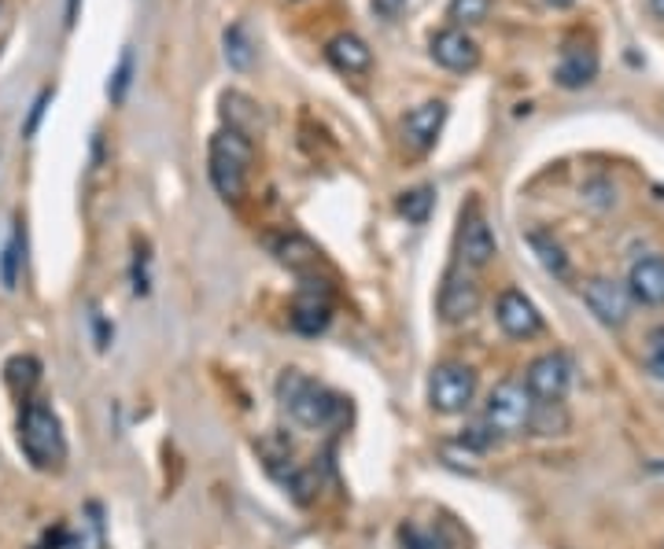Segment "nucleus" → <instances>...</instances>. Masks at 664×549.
Masks as SVG:
<instances>
[{
  "label": "nucleus",
  "mask_w": 664,
  "mask_h": 549,
  "mask_svg": "<svg viewBox=\"0 0 664 549\" xmlns=\"http://www.w3.org/2000/svg\"><path fill=\"white\" fill-rule=\"evenodd\" d=\"M278 403L295 425L311 431H325L343 417V398L300 369H284L278 376Z\"/></svg>",
  "instance_id": "1"
},
{
  "label": "nucleus",
  "mask_w": 664,
  "mask_h": 549,
  "mask_svg": "<svg viewBox=\"0 0 664 549\" xmlns=\"http://www.w3.org/2000/svg\"><path fill=\"white\" fill-rule=\"evenodd\" d=\"M255 163V144L244 130H219L211 136V155H208V174L211 185L219 189V196L229 203H240L248 192V166Z\"/></svg>",
  "instance_id": "2"
},
{
  "label": "nucleus",
  "mask_w": 664,
  "mask_h": 549,
  "mask_svg": "<svg viewBox=\"0 0 664 549\" xmlns=\"http://www.w3.org/2000/svg\"><path fill=\"white\" fill-rule=\"evenodd\" d=\"M19 446L27 454V461L41 472L49 468H60L67 461V439H63V425L56 417V409L41 398H30L22 406L19 417Z\"/></svg>",
  "instance_id": "3"
},
{
  "label": "nucleus",
  "mask_w": 664,
  "mask_h": 549,
  "mask_svg": "<svg viewBox=\"0 0 664 549\" xmlns=\"http://www.w3.org/2000/svg\"><path fill=\"white\" fill-rule=\"evenodd\" d=\"M476 398V373L465 362H440L429 373V406L443 417L465 414Z\"/></svg>",
  "instance_id": "4"
},
{
  "label": "nucleus",
  "mask_w": 664,
  "mask_h": 549,
  "mask_svg": "<svg viewBox=\"0 0 664 549\" xmlns=\"http://www.w3.org/2000/svg\"><path fill=\"white\" fill-rule=\"evenodd\" d=\"M532 409H535V398L529 395V387L521 380H502L495 384V392L487 395L484 420L495 428V436H517V431L529 428Z\"/></svg>",
  "instance_id": "5"
},
{
  "label": "nucleus",
  "mask_w": 664,
  "mask_h": 549,
  "mask_svg": "<svg viewBox=\"0 0 664 549\" xmlns=\"http://www.w3.org/2000/svg\"><path fill=\"white\" fill-rule=\"evenodd\" d=\"M524 387H529L535 403H561L572 387V358L561 350L540 354L524 373Z\"/></svg>",
  "instance_id": "6"
},
{
  "label": "nucleus",
  "mask_w": 664,
  "mask_h": 549,
  "mask_svg": "<svg viewBox=\"0 0 664 549\" xmlns=\"http://www.w3.org/2000/svg\"><path fill=\"white\" fill-rule=\"evenodd\" d=\"M457 251H462V262L473 270H484L495 262L499 255V240L491 233L487 218L480 214L476 203H469V211L462 214V228H457Z\"/></svg>",
  "instance_id": "7"
},
{
  "label": "nucleus",
  "mask_w": 664,
  "mask_h": 549,
  "mask_svg": "<svg viewBox=\"0 0 664 549\" xmlns=\"http://www.w3.org/2000/svg\"><path fill=\"white\" fill-rule=\"evenodd\" d=\"M480 311V284L462 266H451L440 288V317L446 325H465Z\"/></svg>",
  "instance_id": "8"
},
{
  "label": "nucleus",
  "mask_w": 664,
  "mask_h": 549,
  "mask_svg": "<svg viewBox=\"0 0 664 549\" xmlns=\"http://www.w3.org/2000/svg\"><path fill=\"white\" fill-rule=\"evenodd\" d=\"M583 303H587V311L610 328H621L627 322V314H632V295H627V284L610 281V277H594V281L583 284Z\"/></svg>",
  "instance_id": "9"
},
{
  "label": "nucleus",
  "mask_w": 664,
  "mask_h": 549,
  "mask_svg": "<svg viewBox=\"0 0 664 549\" xmlns=\"http://www.w3.org/2000/svg\"><path fill=\"white\" fill-rule=\"evenodd\" d=\"M495 322L510 339H532L543 332V314L535 311V303L517 288H506L495 303Z\"/></svg>",
  "instance_id": "10"
},
{
  "label": "nucleus",
  "mask_w": 664,
  "mask_h": 549,
  "mask_svg": "<svg viewBox=\"0 0 664 549\" xmlns=\"http://www.w3.org/2000/svg\"><path fill=\"white\" fill-rule=\"evenodd\" d=\"M332 322V295L322 281H306L292 303V328L300 336H322Z\"/></svg>",
  "instance_id": "11"
},
{
  "label": "nucleus",
  "mask_w": 664,
  "mask_h": 549,
  "mask_svg": "<svg viewBox=\"0 0 664 549\" xmlns=\"http://www.w3.org/2000/svg\"><path fill=\"white\" fill-rule=\"evenodd\" d=\"M429 52H432V60L443 67V71H454V74L476 71V63H480V44L469 38L462 27L440 30L436 38H432Z\"/></svg>",
  "instance_id": "12"
},
{
  "label": "nucleus",
  "mask_w": 664,
  "mask_h": 549,
  "mask_svg": "<svg viewBox=\"0 0 664 549\" xmlns=\"http://www.w3.org/2000/svg\"><path fill=\"white\" fill-rule=\"evenodd\" d=\"M443 122H446V104L443 100H429V104L414 108L403 119V141L410 152L425 155L429 148H436L440 133H443Z\"/></svg>",
  "instance_id": "13"
},
{
  "label": "nucleus",
  "mask_w": 664,
  "mask_h": 549,
  "mask_svg": "<svg viewBox=\"0 0 664 549\" xmlns=\"http://www.w3.org/2000/svg\"><path fill=\"white\" fill-rule=\"evenodd\" d=\"M594 74H598V52H594L587 41H569L565 49H561V60L554 67L557 85L583 89L594 82Z\"/></svg>",
  "instance_id": "14"
},
{
  "label": "nucleus",
  "mask_w": 664,
  "mask_h": 549,
  "mask_svg": "<svg viewBox=\"0 0 664 549\" xmlns=\"http://www.w3.org/2000/svg\"><path fill=\"white\" fill-rule=\"evenodd\" d=\"M266 247H270V255L281 262V266H289L292 273H300V277H311V273L322 266V251H318L303 233L266 236Z\"/></svg>",
  "instance_id": "15"
},
{
  "label": "nucleus",
  "mask_w": 664,
  "mask_h": 549,
  "mask_svg": "<svg viewBox=\"0 0 664 549\" xmlns=\"http://www.w3.org/2000/svg\"><path fill=\"white\" fill-rule=\"evenodd\" d=\"M627 295L643 306H661L664 303V258L657 255L638 258L632 266V277H627Z\"/></svg>",
  "instance_id": "16"
},
{
  "label": "nucleus",
  "mask_w": 664,
  "mask_h": 549,
  "mask_svg": "<svg viewBox=\"0 0 664 549\" xmlns=\"http://www.w3.org/2000/svg\"><path fill=\"white\" fill-rule=\"evenodd\" d=\"M325 55L343 74H365L373 67V49L359 38V33H336V38L325 44Z\"/></svg>",
  "instance_id": "17"
},
{
  "label": "nucleus",
  "mask_w": 664,
  "mask_h": 549,
  "mask_svg": "<svg viewBox=\"0 0 664 549\" xmlns=\"http://www.w3.org/2000/svg\"><path fill=\"white\" fill-rule=\"evenodd\" d=\"M22 262H27V225H22V218H16L4 240V251H0V284H4V292L19 288Z\"/></svg>",
  "instance_id": "18"
},
{
  "label": "nucleus",
  "mask_w": 664,
  "mask_h": 549,
  "mask_svg": "<svg viewBox=\"0 0 664 549\" xmlns=\"http://www.w3.org/2000/svg\"><path fill=\"white\" fill-rule=\"evenodd\" d=\"M4 380H8V387H11V395H19V398H27V403H30L33 387H38V380H41V365H38V358H30V354H16V358H8V365H4Z\"/></svg>",
  "instance_id": "19"
},
{
  "label": "nucleus",
  "mask_w": 664,
  "mask_h": 549,
  "mask_svg": "<svg viewBox=\"0 0 664 549\" xmlns=\"http://www.w3.org/2000/svg\"><path fill=\"white\" fill-rule=\"evenodd\" d=\"M529 247L535 251V258L543 262V270L551 273V277H557V281L569 277V255L551 233H529Z\"/></svg>",
  "instance_id": "20"
},
{
  "label": "nucleus",
  "mask_w": 664,
  "mask_h": 549,
  "mask_svg": "<svg viewBox=\"0 0 664 549\" xmlns=\"http://www.w3.org/2000/svg\"><path fill=\"white\" fill-rule=\"evenodd\" d=\"M432 207H436V189L432 185H417L399 196V214H403L410 225H425Z\"/></svg>",
  "instance_id": "21"
},
{
  "label": "nucleus",
  "mask_w": 664,
  "mask_h": 549,
  "mask_svg": "<svg viewBox=\"0 0 664 549\" xmlns=\"http://www.w3.org/2000/svg\"><path fill=\"white\" fill-rule=\"evenodd\" d=\"M222 44H225V63L233 67V71H248L251 60H255V44H251L248 30L240 27V22H233V27H225Z\"/></svg>",
  "instance_id": "22"
},
{
  "label": "nucleus",
  "mask_w": 664,
  "mask_h": 549,
  "mask_svg": "<svg viewBox=\"0 0 664 549\" xmlns=\"http://www.w3.org/2000/svg\"><path fill=\"white\" fill-rule=\"evenodd\" d=\"M529 428L535 436H561L569 428V414L561 409V403H535Z\"/></svg>",
  "instance_id": "23"
},
{
  "label": "nucleus",
  "mask_w": 664,
  "mask_h": 549,
  "mask_svg": "<svg viewBox=\"0 0 664 549\" xmlns=\"http://www.w3.org/2000/svg\"><path fill=\"white\" fill-rule=\"evenodd\" d=\"M491 11V0H451V8H446V16H451L454 27H476V22H484Z\"/></svg>",
  "instance_id": "24"
},
{
  "label": "nucleus",
  "mask_w": 664,
  "mask_h": 549,
  "mask_svg": "<svg viewBox=\"0 0 664 549\" xmlns=\"http://www.w3.org/2000/svg\"><path fill=\"white\" fill-rule=\"evenodd\" d=\"M457 443H462L465 450H473V454H487L491 446L499 443V436H495V428H491L487 420H476V425H465V428H462V436H457Z\"/></svg>",
  "instance_id": "25"
},
{
  "label": "nucleus",
  "mask_w": 664,
  "mask_h": 549,
  "mask_svg": "<svg viewBox=\"0 0 664 549\" xmlns=\"http://www.w3.org/2000/svg\"><path fill=\"white\" fill-rule=\"evenodd\" d=\"M130 85H133V52L125 49V52H122V60H119V67H114L111 82H108V96H111V104H122L125 93H130Z\"/></svg>",
  "instance_id": "26"
},
{
  "label": "nucleus",
  "mask_w": 664,
  "mask_h": 549,
  "mask_svg": "<svg viewBox=\"0 0 664 549\" xmlns=\"http://www.w3.org/2000/svg\"><path fill=\"white\" fill-rule=\"evenodd\" d=\"M643 362H646V373L654 376V380H664V325L661 328H650Z\"/></svg>",
  "instance_id": "27"
},
{
  "label": "nucleus",
  "mask_w": 664,
  "mask_h": 549,
  "mask_svg": "<svg viewBox=\"0 0 664 549\" xmlns=\"http://www.w3.org/2000/svg\"><path fill=\"white\" fill-rule=\"evenodd\" d=\"M52 96H56V89H52V85H44L41 93L33 96V104H30V114H27V125H22V136H33V133L41 130V119H44V111H49Z\"/></svg>",
  "instance_id": "28"
},
{
  "label": "nucleus",
  "mask_w": 664,
  "mask_h": 549,
  "mask_svg": "<svg viewBox=\"0 0 664 549\" xmlns=\"http://www.w3.org/2000/svg\"><path fill=\"white\" fill-rule=\"evenodd\" d=\"M399 542H403V549H443V542L436 539V535L421 531V528H414V523H403V528H399Z\"/></svg>",
  "instance_id": "29"
},
{
  "label": "nucleus",
  "mask_w": 664,
  "mask_h": 549,
  "mask_svg": "<svg viewBox=\"0 0 664 549\" xmlns=\"http://www.w3.org/2000/svg\"><path fill=\"white\" fill-rule=\"evenodd\" d=\"M370 4H373V16L376 19L392 22V19H399V11L406 8V0H370Z\"/></svg>",
  "instance_id": "30"
},
{
  "label": "nucleus",
  "mask_w": 664,
  "mask_h": 549,
  "mask_svg": "<svg viewBox=\"0 0 664 549\" xmlns=\"http://www.w3.org/2000/svg\"><path fill=\"white\" fill-rule=\"evenodd\" d=\"M78 8H82V0H67V16H63V22H67V30L74 27L78 22Z\"/></svg>",
  "instance_id": "31"
},
{
  "label": "nucleus",
  "mask_w": 664,
  "mask_h": 549,
  "mask_svg": "<svg viewBox=\"0 0 664 549\" xmlns=\"http://www.w3.org/2000/svg\"><path fill=\"white\" fill-rule=\"evenodd\" d=\"M551 8H569V4H576V0H546Z\"/></svg>",
  "instance_id": "32"
},
{
  "label": "nucleus",
  "mask_w": 664,
  "mask_h": 549,
  "mask_svg": "<svg viewBox=\"0 0 664 549\" xmlns=\"http://www.w3.org/2000/svg\"><path fill=\"white\" fill-rule=\"evenodd\" d=\"M650 4H654V11L664 19V0H650Z\"/></svg>",
  "instance_id": "33"
},
{
  "label": "nucleus",
  "mask_w": 664,
  "mask_h": 549,
  "mask_svg": "<svg viewBox=\"0 0 664 549\" xmlns=\"http://www.w3.org/2000/svg\"><path fill=\"white\" fill-rule=\"evenodd\" d=\"M0 19H4V0H0Z\"/></svg>",
  "instance_id": "34"
}]
</instances>
